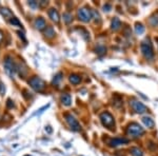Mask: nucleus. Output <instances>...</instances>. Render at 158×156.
<instances>
[{"instance_id": "nucleus-17", "label": "nucleus", "mask_w": 158, "mask_h": 156, "mask_svg": "<svg viewBox=\"0 0 158 156\" xmlns=\"http://www.w3.org/2000/svg\"><path fill=\"white\" fill-rule=\"evenodd\" d=\"M130 152H131V154L133 156H144V152L139 149V148H136V147H133V148H131Z\"/></svg>"}, {"instance_id": "nucleus-8", "label": "nucleus", "mask_w": 158, "mask_h": 156, "mask_svg": "<svg viewBox=\"0 0 158 156\" xmlns=\"http://www.w3.org/2000/svg\"><path fill=\"white\" fill-rule=\"evenodd\" d=\"M130 104H131L133 110H134L136 113L142 114V113H144V112H146V107L144 106L142 102H140V101L133 99V100L130 101Z\"/></svg>"}, {"instance_id": "nucleus-21", "label": "nucleus", "mask_w": 158, "mask_h": 156, "mask_svg": "<svg viewBox=\"0 0 158 156\" xmlns=\"http://www.w3.org/2000/svg\"><path fill=\"white\" fill-rule=\"evenodd\" d=\"M63 20L65 21V23H70V22H72L73 16L70 13H65L63 14Z\"/></svg>"}, {"instance_id": "nucleus-1", "label": "nucleus", "mask_w": 158, "mask_h": 156, "mask_svg": "<svg viewBox=\"0 0 158 156\" xmlns=\"http://www.w3.org/2000/svg\"><path fill=\"white\" fill-rule=\"evenodd\" d=\"M127 134L129 136L133 137V138H137V137H140L141 135L144 134V129L139 123H132L128 126Z\"/></svg>"}, {"instance_id": "nucleus-6", "label": "nucleus", "mask_w": 158, "mask_h": 156, "mask_svg": "<svg viewBox=\"0 0 158 156\" xmlns=\"http://www.w3.org/2000/svg\"><path fill=\"white\" fill-rule=\"evenodd\" d=\"M78 18L83 22H89L93 18V13L88 7H81L78 10Z\"/></svg>"}, {"instance_id": "nucleus-5", "label": "nucleus", "mask_w": 158, "mask_h": 156, "mask_svg": "<svg viewBox=\"0 0 158 156\" xmlns=\"http://www.w3.org/2000/svg\"><path fill=\"white\" fill-rule=\"evenodd\" d=\"M29 84L31 86L32 89H34L37 92H41L44 88H46V84H44V81L42 79H40L39 77L34 76L32 77L31 79L29 80Z\"/></svg>"}, {"instance_id": "nucleus-9", "label": "nucleus", "mask_w": 158, "mask_h": 156, "mask_svg": "<svg viewBox=\"0 0 158 156\" xmlns=\"http://www.w3.org/2000/svg\"><path fill=\"white\" fill-rule=\"evenodd\" d=\"M129 142V139L127 138H120V137H116V138H112V139L109 141V144L111 147H118L121 146V144H125Z\"/></svg>"}, {"instance_id": "nucleus-18", "label": "nucleus", "mask_w": 158, "mask_h": 156, "mask_svg": "<svg viewBox=\"0 0 158 156\" xmlns=\"http://www.w3.org/2000/svg\"><path fill=\"white\" fill-rule=\"evenodd\" d=\"M44 35H46L48 38H52V37L55 36V31H54V29H53L52 27H46Z\"/></svg>"}, {"instance_id": "nucleus-25", "label": "nucleus", "mask_w": 158, "mask_h": 156, "mask_svg": "<svg viewBox=\"0 0 158 156\" xmlns=\"http://www.w3.org/2000/svg\"><path fill=\"white\" fill-rule=\"evenodd\" d=\"M62 74H61V73H59V74H57L55 76V78H54V80H53V83H55V84H58V82L60 81V80L62 79Z\"/></svg>"}, {"instance_id": "nucleus-10", "label": "nucleus", "mask_w": 158, "mask_h": 156, "mask_svg": "<svg viewBox=\"0 0 158 156\" xmlns=\"http://www.w3.org/2000/svg\"><path fill=\"white\" fill-rule=\"evenodd\" d=\"M34 25H35V28H36L37 30L42 31L43 29H46V22L42 17H38V18L35 20V22H34Z\"/></svg>"}, {"instance_id": "nucleus-22", "label": "nucleus", "mask_w": 158, "mask_h": 156, "mask_svg": "<svg viewBox=\"0 0 158 156\" xmlns=\"http://www.w3.org/2000/svg\"><path fill=\"white\" fill-rule=\"evenodd\" d=\"M105 52H107V49H105V46H98L97 48H96V53L98 54V55H102V54H104Z\"/></svg>"}, {"instance_id": "nucleus-20", "label": "nucleus", "mask_w": 158, "mask_h": 156, "mask_svg": "<svg viewBox=\"0 0 158 156\" xmlns=\"http://www.w3.org/2000/svg\"><path fill=\"white\" fill-rule=\"evenodd\" d=\"M149 22L151 24L152 27H158V16H152L150 19H149Z\"/></svg>"}, {"instance_id": "nucleus-4", "label": "nucleus", "mask_w": 158, "mask_h": 156, "mask_svg": "<svg viewBox=\"0 0 158 156\" xmlns=\"http://www.w3.org/2000/svg\"><path fill=\"white\" fill-rule=\"evenodd\" d=\"M3 65H4L7 74L10 77H12V78L15 77V74H16V71H17V67L15 65L14 61H13V59L10 57V56H7V57L4 59V61H3Z\"/></svg>"}, {"instance_id": "nucleus-7", "label": "nucleus", "mask_w": 158, "mask_h": 156, "mask_svg": "<svg viewBox=\"0 0 158 156\" xmlns=\"http://www.w3.org/2000/svg\"><path fill=\"white\" fill-rule=\"evenodd\" d=\"M65 121L67 123V125L70 126V128L73 131H80V125L77 121V119L72 115V114H65Z\"/></svg>"}, {"instance_id": "nucleus-26", "label": "nucleus", "mask_w": 158, "mask_h": 156, "mask_svg": "<svg viewBox=\"0 0 158 156\" xmlns=\"http://www.w3.org/2000/svg\"><path fill=\"white\" fill-rule=\"evenodd\" d=\"M11 23L13 24V25H18V27H21V23L19 22V20L17 19V18H13L12 20H11Z\"/></svg>"}, {"instance_id": "nucleus-16", "label": "nucleus", "mask_w": 158, "mask_h": 156, "mask_svg": "<svg viewBox=\"0 0 158 156\" xmlns=\"http://www.w3.org/2000/svg\"><path fill=\"white\" fill-rule=\"evenodd\" d=\"M144 24L142 23H138L137 22L136 24H135V33L137 34V35H141V34H144Z\"/></svg>"}, {"instance_id": "nucleus-12", "label": "nucleus", "mask_w": 158, "mask_h": 156, "mask_svg": "<svg viewBox=\"0 0 158 156\" xmlns=\"http://www.w3.org/2000/svg\"><path fill=\"white\" fill-rule=\"evenodd\" d=\"M120 27H121V21L119 20V18L115 17V18L112 20V23H111V29H112L113 31H118V30L120 29Z\"/></svg>"}, {"instance_id": "nucleus-15", "label": "nucleus", "mask_w": 158, "mask_h": 156, "mask_svg": "<svg viewBox=\"0 0 158 156\" xmlns=\"http://www.w3.org/2000/svg\"><path fill=\"white\" fill-rule=\"evenodd\" d=\"M70 82L73 84H78L81 81V77L79 76L78 74H71L70 75Z\"/></svg>"}, {"instance_id": "nucleus-13", "label": "nucleus", "mask_w": 158, "mask_h": 156, "mask_svg": "<svg viewBox=\"0 0 158 156\" xmlns=\"http://www.w3.org/2000/svg\"><path fill=\"white\" fill-rule=\"evenodd\" d=\"M60 99H61V102L67 107L71 106V103H72V97H71V95H69V94H63Z\"/></svg>"}, {"instance_id": "nucleus-27", "label": "nucleus", "mask_w": 158, "mask_h": 156, "mask_svg": "<svg viewBox=\"0 0 158 156\" xmlns=\"http://www.w3.org/2000/svg\"><path fill=\"white\" fill-rule=\"evenodd\" d=\"M111 10H112V5L111 4L107 3V4L103 5V11H104V12H110Z\"/></svg>"}, {"instance_id": "nucleus-3", "label": "nucleus", "mask_w": 158, "mask_h": 156, "mask_svg": "<svg viewBox=\"0 0 158 156\" xmlns=\"http://www.w3.org/2000/svg\"><path fill=\"white\" fill-rule=\"evenodd\" d=\"M99 117H100L101 123L104 127L109 128V129H113L115 127V120H114V117H113L110 112H102Z\"/></svg>"}, {"instance_id": "nucleus-19", "label": "nucleus", "mask_w": 158, "mask_h": 156, "mask_svg": "<svg viewBox=\"0 0 158 156\" xmlns=\"http://www.w3.org/2000/svg\"><path fill=\"white\" fill-rule=\"evenodd\" d=\"M0 14L2 15V16H4V17H12V18H13L12 12H11L9 9H5V7H3V9H1V10H0Z\"/></svg>"}, {"instance_id": "nucleus-24", "label": "nucleus", "mask_w": 158, "mask_h": 156, "mask_svg": "<svg viewBox=\"0 0 158 156\" xmlns=\"http://www.w3.org/2000/svg\"><path fill=\"white\" fill-rule=\"evenodd\" d=\"M92 13H93V18L95 19V21L99 24L101 22V20H100V16H99L98 12H96V11H92Z\"/></svg>"}, {"instance_id": "nucleus-29", "label": "nucleus", "mask_w": 158, "mask_h": 156, "mask_svg": "<svg viewBox=\"0 0 158 156\" xmlns=\"http://www.w3.org/2000/svg\"><path fill=\"white\" fill-rule=\"evenodd\" d=\"M29 4H30V5H32V7H35L37 4H38V3L34 2V1H30V2H29Z\"/></svg>"}, {"instance_id": "nucleus-11", "label": "nucleus", "mask_w": 158, "mask_h": 156, "mask_svg": "<svg viewBox=\"0 0 158 156\" xmlns=\"http://www.w3.org/2000/svg\"><path fill=\"white\" fill-rule=\"evenodd\" d=\"M49 16H50V18L54 22H56V23L59 22L60 17H59V14H58L57 10H55V9H51V10L49 11Z\"/></svg>"}, {"instance_id": "nucleus-2", "label": "nucleus", "mask_w": 158, "mask_h": 156, "mask_svg": "<svg viewBox=\"0 0 158 156\" xmlns=\"http://www.w3.org/2000/svg\"><path fill=\"white\" fill-rule=\"evenodd\" d=\"M140 50H141V53L146 59H153L154 57V51H153V46H152V43L150 41L149 38H146L140 44Z\"/></svg>"}, {"instance_id": "nucleus-23", "label": "nucleus", "mask_w": 158, "mask_h": 156, "mask_svg": "<svg viewBox=\"0 0 158 156\" xmlns=\"http://www.w3.org/2000/svg\"><path fill=\"white\" fill-rule=\"evenodd\" d=\"M114 106L117 107V108H119V107L122 106V99L120 98L119 96H115V98H114Z\"/></svg>"}, {"instance_id": "nucleus-28", "label": "nucleus", "mask_w": 158, "mask_h": 156, "mask_svg": "<svg viewBox=\"0 0 158 156\" xmlns=\"http://www.w3.org/2000/svg\"><path fill=\"white\" fill-rule=\"evenodd\" d=\"M123 32H125V35L127 37H130L132 35V32H131V29H130V28H125Z\"/></svg>"}, {"instance_id": "nucleus-14", "label": "nucleus", "mask_w": 158, "mask_h": 156, "mask_svg": "<svg viewBox=\"0 0 158 156\" xmlns=\"http://www.w3.org/2000/svg\"><path fill=\"white\" fill-rule=\"evenodd\" d=\"M142 123H144V126H146V127L150 128V129L154 128V126H155V123H154V120L152 119L151 117H148V116H146V117L142 118Z\"/></svg>"}, {"instance_id": "nucleus-30", "label": "nucleus", "mask_w": 158, "mask_h": 156, "mask_svg": "<svg viewBox=\"0 0 158 156\" xmlns=\"http://www.w3.org/2000/svg\"><path fill=\"white\" fill-rule=\"evenodd\" d=\"M3 33H2V31H0V42H1V41L3 40Z\"/></svg>"}]
</instances>
